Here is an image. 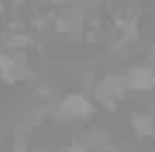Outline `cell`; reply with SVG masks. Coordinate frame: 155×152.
Returning a JSON list of instances; mask_svg holds the SVG:
<instances>
[{"label": "cell", "instance_id": "8992f818", "mask_svg": "<svg viewBox=\"0 0 155 152\" xmlns=\"http://www.w3.org/2000/svg\"><path fill=\"white\" fill-rule=\"evenodd\" d=\"M12 60H15V52H9V49H3V46H0V72H3Z\"/></svg>", "mask_w": 155, "mask_h": 152}, {"label": "cell", "instance_id": "6da1fadb", "mask_svg": "<svg viewBox=\"0 0 155 152\" xmlns=\"http://www.w3.org/2000/svg\"><path fill=\"white\" fill-rule=\"evenodd\" d=\"M95 101L86 95V92H69L63 95L61 101L55 103L52 109V121L61 126H78V124H86L89 118L95 115Z\"/></svg>", "mask_w": 155, "mask_h": 152}, {"label": "cell", "instance_id": "3957f363", "mask_svg": "<svg viewBox=\"0 0 155 152\" xmlns=\"http://www.w3.org/2000/svg\"><path fill=\"white\" fill-rule=\"evenodd\" d=\"M124 78H127L129 95H147V92H155V66L147 63V60L129 63L127 72H124Z\"/></svg>", "mask_w": 155, "mask_h": 152}, {"label": "cell", "instance_id": "277c9868", "mask_svg": "<svg viewBox=\"0 0 155 152\" xmlns=\"http://www.w3.org/2000/svg\"><path fill=\"white\" fill-rule=\"evenodd\" d=\"M129 129H132L135 138H152L155 135V112L135 109V112L129 115Z\"/></svg>", "mask_w": 155, "mask_h": 152}, {"label": "cell", "instance_id": "52a82bcc", "mask_svg": "<svg viewBox=\"0 0 155 152\" xmlns=\"http://www.w3.org/2000/svg\"><path fill=\"white\" fill-rule=\"evenodd\" d=\"M35 3H43V6H52V9H63V6L75 3V0H35Z\"/></svg>", "mask_w": 155, "mask_h": 152}, {"label": "cell", "instance_id": "ba28073f", "mask_svg": "<svg viewBox=\"0 0 155 152\" xmlns=\"http://www.w3.org/2000/svg\"><path fill=\"white\" fill-rule=\"evenodd\" d=\"M15 152H29V144H26V138H23V135L15 138Z\"/></svg>", "mask_w": 155, "mask_h": 152}, {"label": "cell", "instance_id": "5b68a950", "mask_svg": "<svg viewBox=\"0 0 155 152\" xmlns=\"http://www.w3.org/2000/svg\"><path fill=\"white\" fill-rule=\"evenodd\" d=\"M61 152H92V149L86 147V141H83V138H72V141H69Z\"/></svg>", "mask_w": 155, "mask_h": 152}, {"label": "cell", "instance_id": "7a4b0ae2", "mask_svg": "<svg viewBox=\"0 0 155 152\" xmlns=\"http://www.w3.org/2000/svg\"><path fill=\"white\" fill-rule=\"evenodd\" d=\"M92 92H95V95H92L95 106H104L106 112H115V109H118V103H121V101H127V95H129L124 72H106L104 78H98V80H95Z\"/></svg>", "mask_w": 155, "mask_h": 152}]
</instances>
